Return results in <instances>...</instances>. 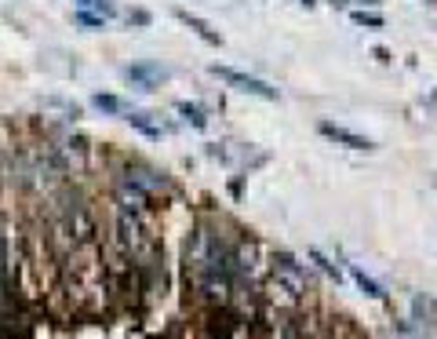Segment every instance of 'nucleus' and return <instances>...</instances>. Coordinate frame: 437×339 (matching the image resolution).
I'll use <instances>...</instances> for the list:
<instances>
[{
    "instance_id": "obj_14",
    "label": "nucleus",
    "mask_w": 437,
    "mask_h": 339,
    "mask_svg": "<svg viewBox=\"0 0 437 339\" xmlns=\"http://www.w3.org/2000/svg\"><path fill=\"white\" fill-rule=\"evenodd\" d=\"M310 259H314V263H317L321 270H325V273H332V278H336V281H339V270H336V263H328V259H325V255H321L317 249H310Z\"/></svg>"
},
{
    "instance_id": "obj_2",
    "label": "nucleus",
    "mask_w": 437,
    "mask_h": 339,
    "mask_svg": "<svg viewBox=\"0 0 437 339\" xmlns=\"http://www.w3.org/2000/svg\"><path fill=\"white\" fill-rule=\"evenodd\" d=\"M215 77H223V81H230L234 88L248 91V95H259V99H277V88H270L266 81H259V77H248L241 70H230V66H212Z\"/></svg>"
},
{
    "instance_id": "obj_17",
    "label": "nucleus",
    "mask_w": 437,
    "mask_h": 339,
    "mask_svg": "<svg viewBox=\"0 0 437 339\" xmlns=\"http://www.w3.org/2000/svg\"><path fill=\"white\" fill-rule=\"evenodd\" d=\"M423 4H434V0H423Z\"/></svg>"
},
{
    "instance_id": "obj_7",
    "label": "nucleus",
    "mask_w": 437,
    "mask_h": 339,
    "mask_svg": "<svg viewBox=\"0 0 437 339\" xmlns=\"http://www.w3.org/2000/svg\"><path fill=\"white\" fill-rule=\"evenodd\" d=\"M164 77V70H157V66H132L128 70V81H139V84H153V81H161Z\"/></svg>"
},
{
    "instance_id": "obj_10",
    "label": "nucleus",
    "mask_w": 437,
    "mask_h": 339,
    "mask_svg": "<svg viewBox=\"0 0 437 339\" xmlns=\"http://www.w3.org/2000/svg\"><path fill=\"white\" fill-rule=\"evenodd\" d=\"M128 124L139 128V132H143L146 139H161V128H157V124H150V121H146V113H128Z\"/></svg>"
},
{
    "instance_id": "obj_3",
    "label": "nucleus",
    "mask_w": 437,
    "mask_h": 339,
    "mask_svg": "<svg viewBox=\"0 0 437 339\" xmlns=\"http://www.w3.org/2000/svg\"><path fill=\"white\" fill-rule=\"evenodd\" d=\"M321 135L332 139V142H339V146H346V150H376V142H372V139L357 135V132H350V128H343V124H332V121H321Z\"/></svg>"
},
{
    "instance_id": "obj_1",
    "label": "nucleus",
    "mask_w": 437,
    "mask_h": 339,
    "mask_svg": "<svg viewBox=\"0 0 437 339\" xmlns=\"http://www.w3.org/2000/svg\"><path fill=\"white\" fill-rule=\"evenodd\" d=\"M310 292V273L299 259H292L288 252L274 255V296L288 299V303H299V299Z\"/></svg>"
},
{
    "instance_id": "obj_4",
    "label": "nucleus",
    "mask_w": 437,
    "mask_h": 339,
    "mask_svg": "<svg viewBox=\"0 0 437 339\" xmlns=\"http://www.w3.org/2000/svg\"><path fill=\"white\" fill-rule=\"evenodd\" d=\"M124 179H132L139 190H146V193H150V197H153V193H161V190H168V179L157 175L153 168H143V164H132V168L124 172Z\"/></svg>"
},
{
    "instance_id": "obj_12",
    "label": "nucleus",
    "mask_w": 437,
    "mask_h": 339,
    "mask_svg": "<svg viewBox=\"0 0 437 339\" xmlns=\"http://www.w3.org/2000/svg\"><path fill=\"white\" fill-rule=\"evenodd\" d=\"M95 106H99L102 113H124V110H128L117 95H95Z\"/></svg>"
},
{
    "instance_id": "obj_9",
    "label": "nucleus",
    "mask_w": 437,
    "mask_h": 339,
    "mask_svg": "<svg viewBox=\"0 0 437 339\" xmlns=\"http://www.w3.org/2000/svg\"><path fill=\"white\" fill-rule=\"evenodd\" d=\"M175 110L183 113V117H186V121L194 124V128H208V117H204V110H201V106H194V102H179Z\"/></svg>"
},
{
    "instance_id": "obj_16",
    "label": "nucleus",
    "mask_w": 437,
    "mask_h": 339,
    "mask_svg": "<svg viewBox=\"0 0 437 339\" xmlns=\"http://www.w3.org/2000/svg\"><path fill=\"white\" fill-rule=\"evenodd\" d=\"M128 22H135V26H150V15H146V11H128Z\"/></svg>"
},
{
    "instance_id": "obj_5",
    "label": "nucleus",
    "mask_w": 437,
    "mask_h": 339,
    "mask_svg": "<svg viewBox=\"0 0 437 339\" xmlns=\"http://www.w3.org/2000/svg\"><path fill=\"white\" fill-rule=\"evenodd\" d=\"M175 19H179V22H186V26H190V30H194L197 37H204V41H208V44H223V37H218V33L212 30V26H208V22H204V19H197V15H190V11H175Z\"/></svg>"
},
{
    "instance_id": "obj_15",
    "label": "nucleus",
    "mask_w": 437,
    "mask_h": 339,
    "mask_svg": "<svg viewBox=\"0 0 437 339\" xmlns=\"http://www.w3.org/2000/svg\"><path fill=\"white\" fill-rule=\"evenodd\" d=\"M92 8L102 11V19H113V15H117V8H113L110 0H92Z\"/></svg>"
},
{
    "instance_id": "obj_11",
    "label": "nucleus",
    "mask_w": 437,
    "mask_h": 339,
    "mask_svg": "<svg viewBox=\"0 0 437 339\" xmlns=\"http://www.w3.org/2000/svg\"><path fill=\"white\" fill-rule=\"evenodd\" d=\"M73 22L84 26V30H106V19H102V15H92V11H77Z\"/></svg>"
},
{
    "instance_id": "obj_8",
    "label": "nucleus",
    "mask_w": 437,
    "mask_h": 339,
    "mask_svg": "<svg viewBox=\"0 0 437 339\" xmlns=\"http://www.w3.org/2000/svg\"><path fill=\"white\" fill-rule=\"evenodd\" d=\"M354 281L365 289V296H368V299H387V292H383V284H379V281H372L365 270H357V267H354Z\"/></svg>"
},
{
    "instance_id": "obj_13",
    "label": "nucleus",
    "mask_w": 437,
    "mask_h": 339,
    "mask_svg": "<svg viewBox=\"0 0 437 339\" xmlns=\"http://www.w3.org/2000/svg\"><path fill=\"white\" fill-rule=\"evenodd\" d=\"M357 26H368V30H379V26H383V19L379 15H372V11H354V15H350Z\"/></svg>"
},
{
    "instance_id": "obj_6",
    "label": "nucleus",
    "mask_w": 437,
    "mask_h": 339,
    "mask_svg": "<svg viewBox=\"0 0 437 339\" xmlns=\"http://www.w3.org/2000/svg\"><path fill=\"white\" fill-rule=\"evenodd\" d=\"M416 318H419V325H430V336L437 332V307L430 296H416Z\"/></svg>"
}]
</instances>
